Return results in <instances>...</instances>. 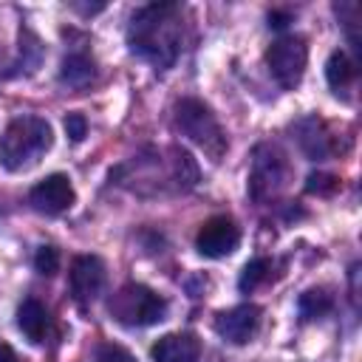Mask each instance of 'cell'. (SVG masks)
I'll list each match as a JSON object with an SVG mask.
<instances>
[{
  "label": "cell",
  "mask_w": 362,
  "mask_h": 362,
  "mask_svg": "<svg viewBox=\"0 0 362 362\" xmlns=\"http://www.w3.org/2000/svg\"><path fill=\"white\" fill-rule=\"evenodd\" d=\"M51 124L40 116H17L0 136V164L8 173L34 167L51 147Z\"/></svg>",
  "instance_id": "2"
},
{
  "label": "cell",
  "mask_w": 362,
  "mask_h": 362,
  "mask_svg": "<svg viewBox=\"0 0 362 362\" xmlns=\"http://www.w3.org/2000/svg\"><path fill=\"white\" fill-rule=\"evenodd\" d=\"M96 362H136L130 351H124L122 345H113V342H105L96 348Z\"/></svg>",
  "instance_id": "20"
},
{
  "label": "cell",
  "mask_w": 362,
  "mask_h": 362,
  "mask_svg": "<svg viewBox=\"0 0 362 362\" xmlns=\"http://www.w3.org/2000/svg\"><path fill=\"white\" fill-rule=\"evenodd\" d=\"M153 362H198L201 359V339L195 334L178 331V334H164L153 345Z\"/></svg>",
  "instance_id": "11"
},
{
  "label": "cell",
  "mask_w": 362,
  "mask_h": 362,
  "mask_svg": "<svg viewBox=\"0 0 362 362\" xmlns=\"http://www.w3.org/2000/svg\"><path fill=\"white\" fill-rule=\"evenodd\" d=\"M31 206L42 215H62L65 209H71V204L76 201L74 195V187H71V178L62 175V173H54V175H45L28 195Z\"/></svg>",
  "instance_id": "8"
},
{
  "label": "cell",
  "mask_w": 362,
  "mask_h": 362,
  "mask_svg": "<svg viewBox=\"0 0 362 362\" xmlns=\"http://www.w3.org/2000/svg\"><path fill=\"white\" fill-rule=\"evenodd\" d=\"M238 243H240V229L226 215H215L204 221L195 235V246L204 257H226L238 249Z\"/></svg>",
  "instance_id": "7"
},
{
  "label": "cell",
  "mask_w": 362,
  "mask_h": 362,
  "mask_svg": "<svg viewBox=\"0 0 362 362\" xmlns=\"http://www.w3.org/2000/svg\"><path fill=\"white\" fill-rule=\"evenodd\" d=\"M354 74H356V68H354V62L348 59L345 51H334V54L328 57V62H325V79H328V85H331L337 93L345 90V88L354 82Z\"/></svg>",
  "instance_id": "13"
},
{
  "label": "cell",
  "mask_w": 362,
  "mask_h": 362,
  "mask_svg": "<svg viewBox=\"0 0 362 362\" xmlns=\"http://www.w3.org/2000/svg\"><path fill=\"white\" fill-rule=\"evenodd\" d=\"M68 286L76 303H90L105 286V263L96 255H79L71 263Z\"/></svg>",
  "instance_id": "9"
},
{
  "label": "cell",
  "mask_w": 362,
  "mask_h": 362,
  "mask_svg": "<svg viewBox=\"0 0 362 362\" xmlns=\"http://www.w3.org/2000/svg\"><path fill=\"white\" fill-rule=\"evenodd\" d=\"M337 187H339V181L334 175H328V173H311L308 181H305V189L317 192V195H331Z\"/></svg>",
  "instance_id": "19"
},
{
  "label": "cell",
  "mask_w": 362,
  "mask_h": 362,
  "mask_svg": "<svg viewBox=\"0 0 362 362\" xmlns=\"http://www.w3.org/2000/svg\"><path fill=\"white\" fill-rule=\"evenodd\" d=\"M65 133H68L71 141H82L85 133H88L85 116H82V113H68V116H65Z\"/></svg>",
  "instance_id": "21"
},
{
  "label": "cell",
  "mask_w": 362,
  "mask_h": 362,
  "mask_svg": "<svg viewBox=\"0 0 362 362\" xmlns=\"http://www.w3.org/2000/svg\"><path fill=\"white\" fill-rule=\"evenodd\" d=\"M331 305H334V300H331V294L325 288H308L305 294H300V303H297L303 320L322 317L325 311H331Z\"/></svg>",
  "instance_id": "16"
},
{
  "label": "cell",
  "mask_w": 362,
  "mask_h": 362,
  "mask_svg": "<svg viewBox=\"0 0 362 362\" xmlns=\"http://www.w3.org/2000/svg\"><path fill=\"white\" fill-rule=\"evenodd\" d=\"M272 277V260L269 257H255L243 266L240 272V280H238V288L240 291H255L257 286H263L266 280Z\"/></svg>",
  "instance_id": "15"
},
{
  "label": "cell",
  "mask_w": 362,
  "mask_h": 362,
  "mask_svg": "<svg viewBox=\"0 0 362 362\" xmlns=\"http://www.w3.org/2000/svg\"><path fill=\"white\" fill-rule=\"evenodd\" d=\"M48 325H51V320H48V311H45V305L40 300L28 297V300L20 303V308H17V328L31 342H42L45 334H48Z\"/></svg>",
  "instance_id": "12"
},
{
  "label": "cell",
  "mask_w": 362,
  "mask_h": 362,
  "mask_svg": "<svg viewBox=\"0 0 362 362\" xmlns=\"http://www.w3.org/2000/svg\"><path fill=\"white\" fill-rule=\"evenodd\" d=\"M257 328H260V308L255 303H243L229 311H221L215 320V331L235 345H246L257 334Z\"/></svg>",
  "instance_id": "10"
},
{
  "label": "cell",
  "mask_w": 362,
  "mask_h": 362,
  "mask_svg": "<svg viewBox=\"0 0 362 362\" xmlns=\"http://www.w3.org/2000/svg\"><path fill=\"white\" fill-rule=\"evenodd\" d=\"M173 170H175V181L181 184V187H195V181H198V167H195V161H192V156L187 153V150H173Z\"/></svg>",
  "instance_id": "17"
},
{
  "label": "cell",
  "mask_w": 362,
  "mask_h": 362,
  "mask_svg": "<svg viewBox=\"0 0 362 362\" xmlns=\"http://www.w3.org/2000/svg\"><path fill=\"white\" fill-rule=\"evenodd\" d=\"M0 362H20L17 354H14V348L8 342H3V339H0Z\"/></svg>",
  "instance_id": "22"
},
{
  "label": "cell",
  "mask_w": 362,
  "mask_h": 362,
  "mask_svg": "<svg viewBox=\"0 0 362 362\" xmlns=\"http://www.w3.org/2000/svg\"><path fill=\"white\" fill-rule=\"evenodd\" d=\"M59 79L68 82L71 88H85V85L93 79V62H90L85 54H71V57L62 59Z\"/></svg>",
  "instance_id": "14"
},
{
  "label": "cell",
  "mask_w": 362,
  "mask_h": 362,
  "mask_svg": "<svg viewBox=\"0 0 362 362\" xmlns=\"http://www.w3.org/2000/svg\"><path fill=\"white\" fill-rule=\"evenodd\" d=\"M305 62H308V48L303 37H280L266 51V65L280 88H297L303 79Z\"/></svg>",
  "instance_id": "5"
},
{
  "label": "cell",
  "mask_w": 362,
  "mask_h": 362,
  "mask_svg": "<svg viewBox=\"0 0 362 362\" xmlns=\"http://www.w3.org/2000/svg\"><path fill=\"white\" fill-rule=\"evenodd\" d=\"M175 124L178 130L192 139L204 153H209L215 161L226 150V136L215 119V113L201 102V99H181L175 105Z\"/></svg>",
  "instance_id": "4"
},
{
  "label": "cell",
  "mask_w": 362,
  "mask_h": 362,
  "mask_svg": "<svg viewBox=\"0 0 362 362\" xmlns=\"http://www.w3.org/2000/svg\"><path fill=\"white\" fill-rule=\"evenodd\" d=\"M286 14H269V25H274V28H283L286 25Z\"/></svg>",
  "instance_id": "23"
},
{
  "label": "cell",
  "mask_w": 362,
  "mask_h": 362,
  "mask_svg": "<svg viewBox=\"0 0 362 362\" xmlns=\"http://www.w3.org/2000/svg\"><path fill=\"white\" fill-rule=\"evenodd\" d=\"M34 269L40 274H45V277L57 274V269H59V252H57V246H40L37 255H34Z\"/></svg>",
  "instance_id": "18"
},
{
  "label": "cell",
  "mask_w": 362,
  "mask_h": 362,
  "mask_svg": "<svg viewBox=\"0 0 362 362\" xmlns=\"http://www.w3.org/2000/svg\"><path fill=\"white\" fill-rule=\"evenodd\" d=\"M286 175H288V164H286V156L277 150V147H269L263 144L257 153H255V164H252V178H249V192L252 198H266V195H274L283 184H286Z\"/></svg>",
  "instance_id": "6"
},
{
  "label": "cell",
  "mask_w": 362,
  "mask_h": 362,
  "mask_svg": "<svg viewBox=\"0 0 362 362\" xmlns=\"http://www.w3.org/2000/svg\"><path fill=\"white\" fill-rule=\"evenodd\" d=\"M130 51L156 68H170L181 51V8L175 3H150L139 8L127 31Z\"/></svg>",
  "instance_id": "1"
},
{
  "label": "cell",
  "mask_w": 362,
  "mask_h": 362,
  "mask_svg": "<svg viewBox=\"0 0 362 362\" xmlns=\"http://www.w3.org/2000/svg\"><path fill=\"white\" fill-rule=\"evenodd\" d=\"M107 311L122 325H153L164 320L167 300L141 283H127L110 297Z\"/></svg>",
  "instance_id": "3"
}]
</instances>
